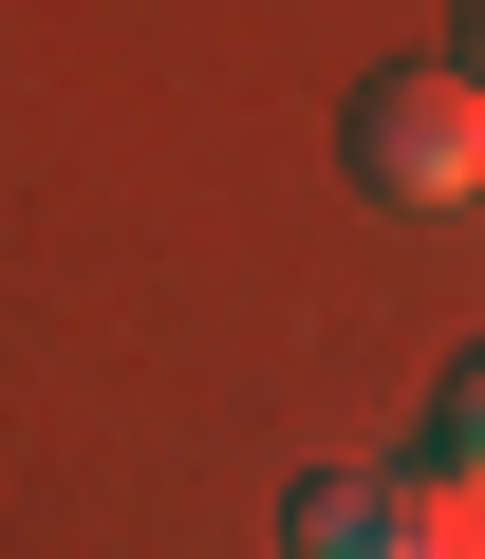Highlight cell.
I'll use <instances>...</instances> for the list:
<instances>
[{"instance_id":"obj_1","label":"cell","mask_w":485,"mask_h":559,"mask_svg":"<svg viewBox=\"0 0 485 559\" xmlns=\"http://www.w3.org/2000/svg\"><path fill=\"white\" fill-rule=\"evenodd\" d=\"M355 187H374V205H485V75H466V57L374 75V94H355Z\"/></svg>"},{"instance_id":"obj_2","label":"cell","mask_w":485,"mask_h":559,"mask_svg":"<svg viewBox=\"0 0 485 559\" xmlns=\"http://www.w3.org/2000/svg\"><path fill=\"white\" fill-rule=\"evenodd\" d=\"M374 485H392V559H485V466L429 448V466H374Z\"/></svg>"},{"instance_id":"obj_3","label":"cell","mask_w":485,"mask_h":559,"mask_svg":"<svg viewBox=\"0 0 485 559\" xmlns=\"http://www.w3.org/2000/svg\"><path fill=\"white\" fill-rule=\"evenodd\" d=\"M281 540H299V559H392V485H374V466H299Z\"/></svg>"},{"instance_id":"obj_4","label":"cell","mask_w":485,"mask_h":559,"mask_svg":"<svg viewBox=\"0 0 485 559\" xmlns=\"http://www.w3.org/2000/svg\"><path fill=\"white\" fill-rule=\"evenodd\" d=\"M429 411H448V429H429V448H448V466H485V336H466V355H448V392H429Z\"/></svg>"},{"instance_id":"obj_5","label":"cell","mask_w":485,"mask_h":559,"mask_svg":"<svg viewBox=\"0 0 485 559\" xmlns=\"http://www.w3.org/2000/svg\"><path fill=\"white\" fill-rule=\"evenodd\" d=\"M466 75H485V0H466Z\"/></svg>"}]
</instances>
